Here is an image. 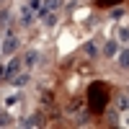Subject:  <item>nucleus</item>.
Returning a JSON list of instances; mask_svg holds the SVG:
<instances>
[{
    "label": "nucleus",
    "mask_w": 129,
    "mask_h": 129,
    "mask_svg": "<svg viewBox=\"0 0 129 129\" xmlns=\"http://www.w3.org/2000/svg\"><path fill=\"white\" fill-rule=\"evenodd\" d=\"M59 5H62V0H44V8H47V10H52V13H54Z\"/></svg>",
    "instance_id": "nucleus-7"
},
{
    "label": "nucleus",
    "mask_w": 129,
    "mask_h": 129,
    "mask_svg": "<svg viewBox=\"0 0 129 129\" xmlns=\"http://www.w3.org/2000/svg\"><path fill=\"white\" fill-rule=\"evenodd\" d=\"M119 39L121 41H129V28H119Z\"/></svg>",
    "instance_id": "nucleus-12"
},
{
    "label": "nucleus",
    "mask_w": 129,
    "mask_h": 129,
    "mask_svg": "<svg viewBox=\"0 0 129 129\" xmlns=\"http://www.w3.org/2000/svg\"><path fill=\"white\" fill-rule=\"evenodd\" d=\"M121 16H124V10H121V8H114V10H111V18H116V21H119Z\"/></svg>",
    "instance_id": "nucleus-13"
},
{
    "label": "nucleus",
    "mask_w": 129,
    "mask_h": 129,
    "mask_svg": "<svg viewBox=\"0 0 129 129\" xmlns=\"http://www.w3.org/2000/svg\"><path fill=\"white\" fill-rule=\"evenodd\" d=\"M16 49H18V39H16V34H8L5 41H3V57H10Z\"/></svg>",
    "instance_id": "nucleus-1"
},
{
    "label": "nucleus",
    "mask_w": 129,
    "mask_h": 129,
    "mask_svg": "<svg viewBox=\"0 0 129 129\" xmlns=\"http://www.w3.org/2000/svg\"><path fill=\"white\" fill-rule=\"evenodd\" d=\"M18 70H21V59H18V57H13V59L5 64V72H3V75H5V80H13L16 75H18Z\"/></svg>",
    "instance_id": "nucleus-2"
},
{
    "label": "nucleus",
    "mask_w": 129,
    "mask_h": 129,
    "mask_svg": "<svg viewBox=\"0 0 129 129\" xmlns=\"http://www.w3.org/2000/svg\"><path fill=\"white\" fill-rule=\"evenodd\" d=\"M119 64H121V67H129V49L119 52Z\"/></svg>",
    "instance_id": "nucleus-8"
},
{
    "label": "nucleus",
    "mask_w": 129,
    "mask_h": 129,
    "mask_svg": "<svg viewBox=\"0 0 129 129\" xmlns=\"http://www.w3.org/2000/svg\"><path fill=\"white\" fill-rule=\"evenodd\" d=\"M119 109H129V98H119Z\"/></svg>",
    "instance_id": "nucleus-16"
},
{
    "label": "nucleus",
    "mask_w": 129,
    "mask_h": 129,
    "mask_svg": "<svg viewBox=\"0 0 129 129\" xmlns=\"http://www.w3.org/2000/svg\"><path fill=\"white\" fill-rule=\"evenodd\" d=\"M28 5L34 8V10H39V0H28Z\"/></svg>",
    "instance_id": "nucleus-17"
},
{
    "label": "nucleus",
    "mask_w": 129,
    "mask_h": 129,
    "mask_svg": "<svg viewBox=\"0 0 129 129\" xmlns=\"http://www.w3.org/2000/svg\"><path fill=\"white\" fill-rule=\"evenodd\" d=\"M41 124V116H28V119H23V121H21V126H39Z\"/></svg>",
    "instance_id": "nucleus-5"
},
{
    "label": "nucleus",
    "mask_w": 129,
    "mask_h": 129,
    "mask_svg": "<svg viewBox=\"0 0 129 129\" xmlns=\"http://www.w3.org/2000/svg\"><path fill=\"white\" fill-rule=\"evenodd\" d=\"M36 59H39V52H34V49H31L28 54H26V64H34Z\"/></svg>",
    "instance_id": "nucleus-10"
},
{
    "label": "nucleus",
    "mask_w": 129,
    "mask_h": 129,
    "mask_svg": "<svg viewBox=\"0 0 129 129\" xmlns=\"http://www.w3.org/2000/svg\"><path fill=\"white\" fill-rule=\"evenodd\" d=\"M109 121H111V124H119V114H116V111H109Z\"/></svg>",
    "instance_id": "nucleus-15"
},
{
    "label": "nucleus",
    "mask_w": 129,
    "mask_h": 129,
    "mask_svg": "<svg viewBox=\"0 0 129 129\" xmlns=\"http://www.w3.org/2000/svg\"><path fill=\"white\" fill-rule=\"evenodd\" d=\"M116 52H119V44H116L114 39H111V41H106V47H103V54H106V57H114Z\"/></svg>",
    "instance_id": "nucleus-4"
},
{
    "label": "nucleus",
    "mask_w": 129,
    "mask_h": 129,
    "mask_svg": "<svg viewBox=\"0 0 129 129\" xmlns=\"http://www.w3.org/2000/svg\"><path fill=\"white\" fill-rule=\"evenodd\" d=\"M0 3H3V0H0Z\"/></svg>",
    "instance_id": "nucleus-18"
},
{
    "label": "nucleus",
    "mask_w": 129,
    "mask_h": 129,
    "mask_svg": "<svg viewBox=\"0 0 129 129\" xmlns=\"http://www.w3.org/2000/svg\"><path fill=\"white\" fill-rule=\"evenodd\" d=\"M85 54H88V57H95V54H98V47H95L93 41H90V44H85Z\"/></svg>",
    "instance_id": "nucleus-9"
},
{
    "label": "nucleus",
    "mask_w": 129,
    "mask_h": 129,
    "mask_svg": "<svg viewBox=\"0 0 129 129\" xmlns=\"http://www.w3.org/2000/svg\"><path fill=\"white\" fill-rule=\"evenodd\" d=\"M10 124V116L8 114H0V126H8Z\"/></svg>",
    "instance_id": "nucleus-14"
},
{
    "label": "nucleus",
    "mask_w": 129,
    "mask_h": 129,
    "mask_svg": "<svg viewBox=\"0 0 129 129\" xmlns=\"http://www.w3.org/2000/svg\"><path fill=\"white\" fill-rule=\"evenodd\" d=\"M10 83H13V85H16V88H23V85L28 83V75H16V78H13V80H10Z\"/></svg>",
    "instance_id": "nucleus-6"
},
{
    "label": "nucleus",
    "mask_w": 129,
    "mask_h": 129,
    "mask_svg": "<svg viewBox=\"0 0 129 129\" xmlns=\"http://www.w3.org/2000/svg\"><path fill=\"white\" fill-rule=\"evenodd\" d=\"M8 21H10V13L8 10H0V26H5Z\"/></svg>",
    "instance_id": "nucleus-11"
},
{
    "label": "nucleus",
    "mask_w": 129,
    "mask_h": 129,
    "mask_svg": "<svg viewBox=\"0 0 129 129\" xmlns=\"http://www.w3.org/2000/svg\"><path fill=\"white\" fill-rule=\"evenodd\" d=\"M31 21H34V8H31V5H23V8H21V23L28 26Z\"/></svg>",
    "instance_id": "nucleus-3"
}]
</instances>
